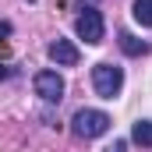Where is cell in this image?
Here are the masks:
<instances>
[{
	"label": "cell",
	"instance_id": "6da1fadb",
	"mask_svg": "<svg viewBox=\"0 0 152 152\" xmlns=\"http://www.w3.org/2000/svg\"><path fill=\"white\" fill-rule=\"evenodd\" d=\"M92 88H96V96L113 99L117 92L124 88V71L113 67V64H96L92 67Z\"/></svg>",
	"mask_w": 152,
	"mask_h": 152
},
{
	"label": "cell",
	"instance_id": "7a4b0ae2",
	"mask_svg": "<svg viewBox=\"0 0 152 152\" xmlns=\"http://www.w3.org/2000/svg\"><path fill=\"white\" fill-rule=\"evenodd\" d=\"M71 127H75L78 138H99V134L110 131V117L103 113V110H78L75 120H71Z\"/></svg>",
	"mask_w": 152,
	"mask_h": 152
},
{
	"label": "cell",
	"instance_id": "3957f363",
	"mask_svg": "<svg viewBox=\"0 0 152 152\" xmlns=\"http://www.w3.org/2000/svg\"><path fill=\"white\" fill-rule=\"evenodd\" d=\"M75 28H78V36L85 39L88 46L103 42V32H106V25H103V14H99L96 7H81V14H78Z\"/></svg>",
	"mask_w": 152,
	"mask_h": 152
},
{
	"label": "cell",
	"instance_id": "277c9868",
	"mask_svg": "<svg viewBox=\"0 0 152 152\" xmlns=\"http://www.w3.org/2000/svg\"><path fill=\"white\" fill-rule=\"evenodd\" d=\"M36 96H42L46 103H60L64 96V78L57 71H39L36 75Z\"/></svg>",
	"mask_w": 152,
	"mask_h": 152
},
{
	"label": "cell",
	"instance_id": "5b68a950",
	"mask_svg": "<svg viewBox=\"0 0 152 152\" xmlns=\"http://www.w3.org/2000/svg\"><path fill=\"white\" fill-rule=\"evenodd\" d=\"M50 60L60 64V67H75L78 64V46L71 39H53L50 42Z\"/></svg>",
	"mask_w": 152,
	"mask_h": 152
},
{
	"label": "cell",
	"instance_id": "8992f818",
	"mask_svg": "<svg viewBox=\"0 0 152 152\" xmlns=\"http://www.w3.org/2000/svg\"><path fill=\"white\" fill-rule=\"evenodd\" d=\"M131 142L152 149V120H134V127H131Z\"/></svg>",
	"mask_w": 152,
	"mask_h": 152
},
{
	"label": "cell",
	"instance_id": "52a82bcc",
	"mask_svg": "<svg viewBox=\"0 0 152 152\" xmlns=\"http://www.w3.org/2000/svg\"><path fill=\"white\" fill-rule=\"evenodd\" d=\"M131 14H134V21H142V25L152 28V0H134L131 4Z\"/></svg>",
	"mask_w": 152,
	"mask_h": 152
},
{
	"label": "cell",
	"instance_id": "ba28073f",
	"mask_svg": "<svg viewBox=\"0 0 152 152\" xmlns=\"http://www.w3.org/2000/svg\"><path fill=\"white\" fill-rule=\"evenodd\" d=\"M120 46H124V53H131V57L145 53V42H138V39H134V36H127V32H120Z\"/></svg>",
	"mask_w": 152,
	"mask_h": 152
},
{
	"label": "cell",
	"instance_id": "9c48e42d",
	"mask_svg": "<svg viewBox=\"0 0 152 152\" xmlns=\"http://www.w3.org/2000/svg\"><path fill=\"white\" fill-rule=\"evenodd\" d=\"M11 36V21H0V39H7Z\"/></svg>",
	"mask_w": 152,
	"mask_h": 152
},
{
	"label": "cell",
	"instance_id": "30bf717a",
	"mask_svg": "<svg viewBox=\"0 0 152 152\" xmlns=\"http://www.w3.org/2000/svg\"><path fill=\"white\" fill-rule=\"evenodd\" d=\"M124 149H127L124 142H113V145H110V149H106V152H124Z\"/></svg>",
	"mask_w": 152,
	"mask_h": 152
},
{
	"label": "cell",
	"instance_id": "8fae6325",
	"mask_svg": "<svg viewBox=\"0 0 152 152\" xmlns=\"http://www.w3.org/2000/svg\"><path fill=\"white\" fill-rule=\"evenodd\" d=\"M7 75H11V71H7V67H0V78H7Z\"/></svg>",
	"mask_w": 152,
	"mask_h": 152
}]
</instances>
